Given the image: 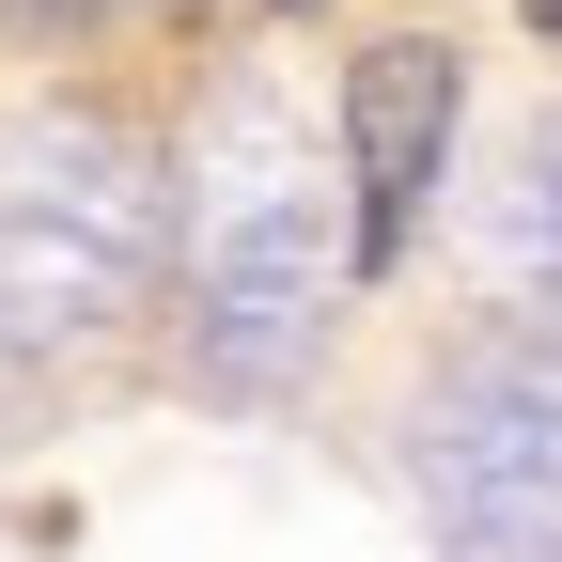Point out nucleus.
<instances>
[{"label":"nucleus","instance_id":"2","mask_svg":"<svg viewBox=\"0 0 562 562\" xmlns=\"http://www.w3.org/2000/svg\"><path fill=\"white\" fill-rule=\"evenodd\" d=\"M516 16H531V32H547V47H562V0H516Z\"/></svg>","mask_w":562,"mask_h":562},{"label":"nucleus","instance_id":"1","mask_svg":"<svg viewBox=\"0 0 562 562\" xmlns=\"http://www.w3.org/2000/svg\"><path fill=\"white\" fill-rule=\"evenodd\" d=\"M328 125H344V188H360V203H344V266L391 281V266H406V235H422V203H438V172H453L469 63H453L438 32H375L360 63H344Z\"/></svg>","mask_w":562,"mask_h":562},{"label":"nucleus","instance_id":"3","mask_svg":"<svg viewBox=\"0 0 562 562\" xmlns=\"http://www.w3.org/2000/svg\"><path fill=\"white\" fill-rule=\"evenodd\" d=\"M281 16H297V0H281Z\"/></svg>","mask_w":562,"mask_h":562}]
</instances>
